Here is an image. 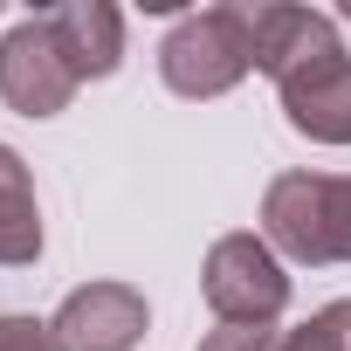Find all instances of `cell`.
Instances as JSON below:
<instances>
[{
  "label": "cell",
  "instance_id": "1",
  "mask_svg": "<svg viewBox=\"0 0 351 351\" xmlns=\"http://www.w3.org/2000/svg\"><path fill=\"white\" fill-rule=\"evenodd\" d=\"M262 241L289 262H351V180L337 172H276L262 193Z\"/></svg>",
  "mask_w": 351,
  "mask_h": 351
},
{
  "label": "cell",
  "instance_id": "2",
  "mask_svg": "<svg viewBox=\"0 0 351 351\" xmlns=\"http://www.w3.org/2000/svg\"><path fill=\"white\" fill-rule=\"evenodd\" d=\"M248 69H255V49H248V14L241 8L180 14L172 35L158 42V76L180 97H228Z\"/></svg>",
  "mask_w": 351,
  "mask_h": 351
},
{
  "label": "cell",
  "instance_id": "3",
  "mask_svg": "<svg viewBox=\"0 0 351 351\" xmlns=\"http://www.w3.org/2000/svg\"><path fill=\"white\" fill-rule=\"evenodd\" d=\"M200 289H207V303H214L221 324H276V317L289 310L282 255H276L262 234H221V241L207 248Z\"/></svg>",
  "mask_w": 351,
  "mask_h": 351
},
{
  "label": "cell",
  "instance_id": "4",
  "mask_svg": "<svg viewBox=\"0 0 351 351\" xmlns=\"http://www.w3.org/2000/svg\"><path fill=\"white\" fill-rule=\"evenodd\" d=\"M76 90L83 83H76V69H69V56L49 35L42 14H28V21H14L8 35H0V97H8V110L56 117V110H69Z\"/></svg>",
  "mask_w": 351,
  "mask_h": 351
},
{
  "label": "cell",
  "instance_id": "5",
  "mask_svg": "<svg viewBox=\"0 0 351 351\" xmlns=\"http://www.w3.org/2000/svg\"><path fill=\"white\" fill-rule=\"evenodd\" d=\"M241 14H248V49H255V69H262L276 90H282V83H296L303 69H317V62L344 56L337 21H330V14H317V8L262 0V8H241Z\"/></svg>",
  "mask_w": 351,
  "mask_h": 351
},
{
  "label": "cell",
  "instance_id": "6",
  "mask_svg": "<svg viewBox=\"0 0 351 351\" xmlns=\"http://www.w3.org/2000/svg\"><path fill=\"white\" fill-rule=\"evenodd\" d=\"M49 324H56V337L69 351H131L145 337L152 310H145V296L131 282H83V289L62 296V310Z\"/></svg>",
  "mask_w": 351,
  "mask_h": 351
},
{
  "label": "cell",
  "instance_id": "7",
  "mask_svg": "<svg viewBox=\"0 0 351 351\" xmlns=\"http://www.w3.org/2000/svg\"><path fill=\"white\" fill-rule=\"evenodd\" d=\"M49 35L62 42L76 83H97L124 62V14L110 8V0H56V8H42Z\"/></svg>",
  "mask_w": 351,
  "mask_h": 351
},
{
  "label": "cell",
  "instance_id": "8",
  "mask_svg": "<svg viewBox=\"0 0 351 351\" xmlns=\"http://www.w3.org/2000/svg\"><path fill=\"white\" fill-rule=\"evenodd\" d=\"M282 117H289V131H303L317 145H351V56H330V62L303 69L296 83H282Z\"/></svg>",
  "mask_w": 351,
  "mask_h": 351
},
{
  "label": "cell",
  "instance_id": "9",
  "mask_svg": "<svg viewBox=\"0 0 351 351\" xmlns=\"http://www.w3.org/2000/svg\"><path fill=\"white\" fill-rule=\"evenodd\" d=\"M42 255V207H35V180L14 145H0V262L28 269Z\"/></svg>",
  "mask_w": 351,
  "mask_h": 351
},
{
  "label": "cell",
  "instance_id": "10",
  "mask_svg": "<svg viewBox=\"0 0 351 351\" xmlns=\"http://www.w3.org/2000/svg\"><path fill=\"white\" fill-rule=\"evenodd\" d=\"M282 351H351V303H324L310 324L282 330Z\"/></svg>",
  "mask_w": 351,
  "mask_h": 351
},
{
  "label": "cell",
  "instance_id": "11",
  "mask_svg": "<svg viewBox=\"0 0 351 351\" xmlns=\"http://www.w3.org/2000/svg\"><path fill=\"white\" fill-rule=\"evenodd\" d=\"M200 351H282V330L276 324H221L200 337Z\"/></svg>",
  "mask_w": 351,
  "mask_h": 351
},
{
  "label": "cell",
  "instance_id": "12",
  "mask_svg": "<svg viewBox=\"0 0 351 351\" xmlns=\"http://www.w3.org/2000/svg\"><path fill=\"white\" fill-rule=\"evenodd\" d=\"M0 351H69L42 317H0Z\"/></svg>",
  "mask_w": 351,
  "mask_h": 351
}]
</instances>
